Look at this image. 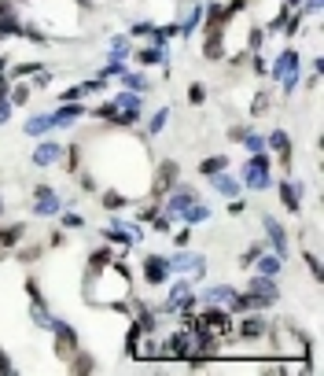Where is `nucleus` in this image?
Returning a JSON list of instances; mask_svg holds the SVG:
<instances>
[{
	"label": "nucleus",
	"instance_id": "56",
	"mask_svg": "<svg viewBox=\"0 0 324 376\" xmlns=\"http://www.w3.org/2000/svg\"><path fill=\"white\" fill-rule=\"evenodd\" d=\"M151 30H155L151 22H137V26H133V37H151Z\"/></svg>",
	"mask_w": 324,
	"mask_h": 376
},
{
	"label": "nucleus",
	"instance_id": "61",
	"mask_svg": "<svg viewBox=\"0 0 324 376\" xmlns=\"http://www.w3.org/2000/svg\"><path fill=\"white\" fill-rule=\"evenodd\" d=\"M8 67V56H0V70H4Z\"/></svg>",
	"mask_w": 324,
	"mask_h": 376
},
{
	"label": "nucleus",
	"instance_id": "10",
	"mask_svg": "<svg viewBox=\"0 0 324 376\" xmlns=\"http://www.w3.org/2000/svg\"><path fill=\"white\" fill-rule=\"evenodd\" d=\"M170 277H173V273H170V262H166V255L148 251L144 258H140V280H144L148 288H162Z\"/></svg>",
	"mask_w": 324,
	"mask_h": 376
},
{
	"label": "nucleus",
	"instance_id": "13",
	"mask_svg": "<svg viewBox=\"0 0 324 376\" xmlns=\"http://www.w3.org/2000/svg\"><path fill=\"white\" fill-rule=\"evenodd\" d=\"M262 232H265V248L269 251H277L284 262H288V255H291V243H288V229H284L280 218H262Z\"/></svg>",
	"mask_w": 324,
	"mask_h": 376
},
{
	"label": "nucleus",
	"instance_id": "18",
	"mask_svg": "<svg viewBox=\"0 0 324 376\" xmlns=\"http://www.w3.org/2000/svg\"><path fill=\"white\" fill-rule=\"evenodd\" d=\"M291 67H302V59H299V52H295V48H284L280 56H277L273 63H269V70H265V77H269V82H280V77L288 74Z\"/></svg>",
	"mask_w": 324,
	"mask_h": 376
},
{
	"label": "nucleus",
	"instance_id": "27",
	"mask_svg": "<svg viewBox=\"0 0 324 376\" xmlns=\"http://www.w3.org/2000/svg\"><path fill=\"white\" fill-rule=\"evenodd\" d=\"M82 159H85V148L82 144H77V140H74V144H63V170H67V174H77V170H85V166H82Z\"/></svg>",
	"mask_w": 324,
	"mask_h": 376
},
{
	"label": "nucleus",
	"instance_id": "15",
	"mask_svg": "<svg viewBox=\"0 0 324 376\" xmlns=\"http://www.w3.org/2000/svg\"><path fill=\"white\" fill-rule=\"evenodd\" d=\"M232 295H236V288H232V284H196V299H199V306H229V299Z\"/></svg>",
	"mask_w": 324,
	"mask_h": 376
},
{
	"label": "nucleus",
	"instance_id": "49",
	"mask_svg": "<svg viewBox=\"0 0 324 376\" xmlns=\"http://www.w3.org/2000/svg\"><path fill=\"white\" fill-rule=\"evenodd\" d=\"M63 243H67V232H63V229H52L48 240H45V248H63Z\"/></svg>",
	"mask_w": 324,
	"mask_h": 376
},
{
	"label": "nucleus",
	"instance_id": "11",
	"mask_svg": "<svg viewBox=\"0 0 324 376\" xmlns=\"http://www.w3.org/2000/svg\"><path fill=\"white\" fill-rule=\"evenodd\" d=\"M273 188H277L284 211H288V214H302V196H306V185H302V181H295V177L288 174V177L273 181Z\"/></svg>",
	"mask_w": 324,
	"mask_h": 376
},
{
	"label": "nucleus",
	"instance_id": "38",
	"mask_svg": "<svg viewBox=\"0 0 324 376\" xmlns=\"http://www.w3.org/2000/svg\"><path fill=\"white\" fill-rule=\"evenodd\" d=\"M125 56H133L129 37H114V41H111V63H125Z\"/></svg>",
	"mask_w": 324,
	"mask_h": 376
},
{
	"label": "nucleus",
	"instance_id": "33",
	"mask_svg": "<svg viewBox=\"0 0 324 376\" xmlns=\"http://www.w3.org/2000/svg\"><path fill=\"white\" fill-rule=\"evenodd\" d=\"M88 114H93L96 122L114 126V119H118V107H114V100H103V103H96V107H88Z\"/></svg>",
	"mask_w": 324,
	"mask_h": 376
},
{
	"label": "nucleus",
	"instance_id": "52",
	"mask_svg": "<svg viewBox=\"0 0 324 376\" xmlns=\"http://www.w3.org/2000/svg\"><path fill=\"white\" fill-rule=\"evenodd\" d=\"M11 111H15V107H11V100H8V96H0V126H8V122H11Z\"/></svg>",
	"mask_w": 324,
	"mask_h": 376
},
{
	"label": "nucleus",
	"instance_id": "9",
	"mask_svg": "<svg viewBox=\"0 0 324 376\" xmlns=\"http://www.w3.org/2000/svg\"><path fill=\"white\" fill-rule=\"evenodd\" d=\"M269 325H273V321L265 314H236L232 336L243 340V343H262V340H269Z\"/></svg>",
	"mask_w": 324,
	"mask_h": 376
},
{
	"label": "nucleus",
	"instance_id": "17",
	"mask_svg": "<svg viewBox=\"0 0 324 376\" xmlns=\"http://www.w3.org/2000/svg\"><path fill=\"white\" fill-rule=\"evenodd\" d=\"M203 181H210V192H217V196H225V200H232V196H240V177L232 174V170H222V174H210V177H203Z\"/></svg>",
	"mask_w": 324,
	"mask_h": 376
},
{
	"label": "nucleus",
	"instance_id": "3",
	"mask_svg": "<svg viewBox=\"0 0 324 376\" xmlns=\"http://www.w3.org/2000/svg\"><path fill=\"white\" fill-rule=\"evenodd\" d=\"M166 262H170V273H180L188 277L192 284H203L206 280V255L203 251H192V248H173V255H166Z\"/></svg>",
	"mask_w": 324,
	"mask_h": 376
},
{
	"label": "nucleus",
	"instance_id": "25",
	"mask_svg": "<svg viewBox=\"0 0 324 376\" xmlns=\"http://www.w3.org/2000/svg\"><path fill=\"white\" fill-rule=\"evenodd\" d=\"M22 240H26V222H11V225H0V248H4V251H15Z\"/></svg>",
	"mask_w": 324,
	"mask_h": 376
},
{
	"label": "nucleus",
	"instance_id": "51",
	"mask_svg": "<svg viewBox=\"0 0 324 376\" xmlns=\"http://www.w3.org/2000/svg\"><path fill=\"white\" fill-rule=\"evenodd\" d=\"M247 129L251 126H229V144H240V140L247 137Z\"/></svg>",
	"mask_w": 324,
	"mask_h": 376
},
{
	"label": "nucleus",
	"instance_id": "47",
	"mask_svg": "<svg viewBox=\"0 0 324 376\" xmlns=\"http://www.w3.org/2000/svg\"><path fill=\"white\" fill-rule=\"evenodd\" d=\"M188 103H192V107H203V103H206V85H188Z\"/></svg>",
	"mask_w": 324,
	"mask_h": 376
},
{
	"label": "nucleus",
	"instance_id": "20",
	"mask_svg": "<svg viewBox=\"0 0 324 376\" xmlns=\"http://www.w3.org/2000/svg\"><path fill=\"white\" fill-rule=\"evenodd\" d=\"M203 56L210 59V63H222L225 59V26L206 30V37H203Z\"/></svg>",
	"mask_w": 324,
	"mask_h": 376
},
{
	"label": "nucleus",
	"instance_id": "32",
	"mask_svg": "<svg viewBox=\"0 0 324 376\" xmlns=\"http://www.w3.org/2000/svg\"><path fill=\"white\" fill-rule=\"evenodd\" d=\"M118 77H122V89H129V93H148V89H151V82H148V77H144V74H133V70H122Z\"/></svg>",
	"mask_w": 324,
	"mask_h": 376
},
{
	"label": "nucleus",
	"instance_id": "31",
	"mask_svg": "<svg viewBox=\"0 0 324 376\" xmlns=\"http://www.w3.org/2000/svg\"><path fill=\"white\" fill-rule=\"evenodd\" d=\"M30 96H33V85H30V82H11V93H8L11 107H26V103H30Z\"/></svg>",
	"mask_w": 324,
	"mask_h": 376
},
{
	"label": "nucleus",
	"instance_id": "35",
	"mask_svg": "<svg viewBox=\"0 0 324 376\" xmlns=\"http://www.w3.org/2000/svg\"><path fill=\"white\" fill-rule=\"evenodd\" d=\"M45 255V243H19V248H15V258H19V262L22 266H30V262H37V258H41Z\"/></svg>",
	"mask_w": 324,
	"mask_h": 376
},
{
	"label": "nucleus",
	"instance_id": "54",
	"mask_svg": "<svg viewBox=\"0 0 324 376\" xmlns=\"http://www.w3.org/2000/svg\"><path fill=\"white\" fill-rule=\"evenodd\" d=\"M85 93H82V85H70V89H63L59 93V103H67V100H82Z\"/></svg>",
	"mask_w": 324,
	"mask_h": 376
},
{
	"label": "nucleus",
	"instance_id": "16",
	"mask_svg": "<svg viewBox=\"0 0 324 376\" xmlns=\"http://www.w3.org/2000/svg\"><path fill=\"white\" fill-rule=\"evenodd\" d=\"M88 114V107L82 100H67V103H59V111H52V119H56V129H70L74 122H82Z\"/></svg>",
	"mask_w": 324,
	"mask_h": 376
},
{
	"label": "nucleus",
	"instance_id": "36",
	"mask_svg": "<svg viewBox=\"0 0 324 376\" xmlns=\"http://www.w3.org/2000/svg\"><path fill=\"white\" fill-rule=\"evenodd\" d=\"M262 251H265V240H254V243H247V248L240 251V258H236V266H240V269H251V266H254V258L262 255Z\"/></svg>",
	"mask_w": 324,
	"mask_h": 376
},
{
	"label": "nucleus",
	"instance_id": "7",
	"mask_svg": "<svg viewBox=\"0 0 324 376\" xmlns=\"http://www.w3.org/2000/svg\"><path fill=\"white\" fill-rule=\"evenodd\" d=\"M52 347H56V358L67 366V361L82 351V340H77V329L70 325V321H63V317H52Z\"/></svg>",
	"mask_w": 324,
	"mask_h": 376
},
{
	"label": "nucleus",
	"instance_id": "22",
	"mask_svg": "<svg viewBox=\"0 0 324 376\" xmlns=\"http://www.w3.org/2000/svg\"><path fill=\"white\" fill-rule=\"evenodd\" d=\"M22 133L33 137V140H37V137H48V133H56V119H52V114H45V111H41V114H30V119L22 122Z\"/></svg>",
	"mask_w": 324,
	"mask_h": 376
},
{
	"label": "nucleus",
	"instance_id": "30",
	"mask_svg": "<svg viewBox=\"0 0 324 376\" xmlns=\"http://www.w3.org/2000/svg\"><path fill=\"white\" fill-rule=\"evenodd\" d=\"M52 310H48V303H30V325L33 329H45V332H52Z\"/></svg>",
	"mask_w": 324,
	"mask_h": 376
},
{
	"label": "nucleus",
	"instance_id": "4",
	"mask_svg": "<svg viewBox=\"0 0 324 376\" xmlns=\"http://www.w3.org/2000/svg\"><path fill=\"white\" fill-rule=\"evenodd\" d=\"M265 151L273 155L277 170L284 177L295 174V140H291L288 129H269V133H265Z\"/></svg>",
	"mask_w": 324,
	"mask_h": 376
},
{
	"label": "nucleus",
	"instance_id": "8",
	"mask_svg": "<svg viewBox=\"0 0 324 376\" xmlns=\"http://www.w3.org/2000/svg\"><path fill=\"white\" fill-rule=\"evenodd\" d=\"M177 181H180V166H177L173 159H162V163L151 170V181H148V200L162 203V196L177 185Z\"/></svg>",
	"mask_w": 324,
	"mask_h": 376
},
{
	"label": "nucleus",
	"instance_id": "19",
	"mask_svg": "<svg viewBox=\"0 0 324 376\" xmlns=\"http://www.w3.org/2000/svg\"><path fill=\"white\" fill-rule=\"evenodd\" d=\"M247 273H262V277H280V273H284V258H280L277 251H269V248H265L262 255L254 258V266L247 269Z\"/></svg>",
	"mask_w": 324,
	"mask_h": 376
},
{
	"label": "nucleus",
	"instance_id": "44",
	"mask_svg": "<svg viewBox=\"0 0 324 376\" xmlns=\"http://www.w3.org/2000/svg\"><path fill=\"white\" fill-rule=\"evenodd\" d=\"M302 262H306V269H309V277H314V280L321 284V255H317V251H306V255H302Z\"/></svg>",
	"mask_w": 324,
	"mask_h": 376
},
{
	"label": "nucleus",
	"instance_id": "42",
	"mask_svg": "<svg viewBox=\"0 0 324 376\" xmlns=\"http://www.w3.org/2000/svg\"><path fill=\"white\" fill-rule=\"evenodd\" d=\"M74 177H77V188H82V192H100V181H96L93 170H77Z\"/></svg>",
	"mask_w": 324,
	"mask_h": 376
},
{
	"label": "nucleus",
	"instance_id": "41",
	"mask_svg": "<svg viewBox=\"0 0 324 376\" xmlns=\"http://www.w3.org/2000/svg\"><path fill=\"white\" fill-rule=\"evenodd\" d=\"M148 225H151V232H155V236H170V232H173V225H177V222H173V218H166V214L159 211V214H155V218H151Z\"/></svg>",
	"mask_w": 324,
	"mask_h": 376
},
{
	"label": "nucleus",
	"instance_id": "60",
	"mask_svg": "<svg viewBox=\"0 0 324 376\" xmlns=\"http://www.w3.org/2000/svg\"><path fill=\"white\" fill-rule=\"evenodd\" d=\"M4 214H8V196L0 192V218H4Z\"/></svg>",
	"mask_w": 324,
	"mask_h": 376
},
{
	"label": "nucleus",
	"instance_id": "34",
	"mask_svg": "<svg viewBox=\"0 0 324 376\" xmlns=\"http://www.w3.org/2000/svg\"><path fill=\"white\" fill-rule=\"evenodd\" d=\"M166 126H170V107H159V111H155L151 119H148L144 133H148V137H159V133H162Z\"/></svg>",
	"mask_w": 324,
	"mask_h": 376
},
{
	"label": "nucleus",
	"instance_id": "28",
	"mask_svg": "<svg viewBox=\"0 0 324 376\" xmlns=\"http://www.w3.org/2000/svg\"><path fill=\"white\" fill-rule=\"evenodd\" d=\"M137 59H140V67H159V63H166V45H144L137 52Z\"/></svg>",
	"mask_w": 324,
	"mask_h": 376
},
{
	"label": "nucleus",
	"instance_id": "53",
	"mask_svg": "<svg viewBox=\"0 0 324 376\" xmlns=\"http://www.w3.org/2000/svg\"><path fill=\"white\" fill-rule=\"evenodd\" d=\"M262 37H265V30H258V26H254L251 37H247V52H258V48H262Z\"/></svg>",
	"mask_w": 324,
	"mask_h": 376
},
{
	"label": "nucleus",
	"instance_id": "2",
	"mask_svg": "<svg viewBox=\"0 0 324 376\" xmlns=\"http://www.w3.org/2000/svg\"><path fill=\"white\" fill-rule=\"evenodd\" d=\"M232 325H236V314H229L225 306H199L196 317H192V329L203 336H214V340H232Z\"/></svg>",
	"mask_w": 324,
	"mask_h": 376
},
{
	"label": "nucleus",
	"instance_id": "14",
	"mask_svg": "<svg viewBox=\"0 0 324 376\" xmlns=\"http://www.w3.org/2000/svg\"><path fill=\"white\" fill-rule=\"evenodd\" d=\"M243 292H251V295H258V299H265L269 306H277L280 303V277L251 273V280H247V288H243Z\"/></svg>",
	"mask_w": 324,
	"mask_h": 376
},
{
	"label": "nucleus",
	"instance_id": "24",
	"mask_svg": "<svg viewBox=\"0 0 324 376\" xmlns=\"http://www.w3.org/2000/svg\"><path fill=\"white\" fill-rule=\"evenodd\" d=\"M114 258H118V251L111 248V243H103V248H96V251H88V266H85V273H100V269H107ZM125 258V255H122Z\"/></svg>",
	"mask_w": 324,
	"mask_h": 376
},
{
	"label": "nucleus",
	"instance_id": "43",
	"mask_svg": "<svg viewBox=\"0 0 324 376\" xmlns=\"http://www.w3.org/2000/svg\"><path fill=\"white\" fill-rule=\"evenodd\" d=\"M140 336H144V332H140V329H137V321H133V325L125 329V358H133L137 343H140Z\"/></svg>",
	"mask_w": 324,
	"mask_h": 376
},
{
	"label": "nucleus",
	"instance_id": "26",
	"mask_svg": "<svg viewBox=\"0 0 324 376\" xmlns=\"http://www.w3.org/2000/svg\"><path fill=\"white\" fill-rule=\"evenodd\" d=\"M229 166H232V159H229L225 151H217V155H203L196 170H199V177H210V174H222V170H229Z\"/></svg>",
	"mask_w": 324,
	"mask_h": 376
},
{
	"label": "nucleus",
	"instance_id": "59",
	"mask_svg": "<svg viewBox=\"0 0 324 376\" xmlns=\"http://www.w3.org/2000/svg\"><path fill=\"white\" fill-rule=\"evenodd\" d=\"M8 93H11V77L0 74V96H8Z\"/></svg>",
	"mask_w": 324,
	"mask_h": 376
},
{
	"label": "nucleus",
	"instance_id": "21",
	"mask_svg": "<svg viewBox=\"0 0 324 376\" xmlns=\"http://www.w3.org/2000/svg\"><path fill=\"white\" fill-rule=\"evenodd\" d=\"M210 218H214V206L206 203V200H196L185 214H180V222H177V225H192V229H196V225H206Z\"/></svg>",
	"mask_w": 324,
	"mask_h": 376
},
{
	"label": "nucleus",
	"instance_id": "40",
	"mask_svg": "<svg viewBox=\"0 0 324 376\" xmlns=\"http://www.w3.org/2000/svg\"><path fill=\"white\" fill-rule=\"evenodd\" d=\"M56 218H59V229H85V218L77 211H70V206H63Z\"/></svg>",
	"mask_w": 324,
	"mask_h": 376
},
{
	"label": "nucleus",
	"instance_id": "46",
	"mask_svg": "<svg viewBox=\"0 0 324 376\" xmlns=\"http://www.w3.org/2000/svg\"><path fill=\"white\" fill-rule=\"evenodd\" d=\"M26 295H30V303H45V292H41V280L37 277H26Z\"/></svg>",
	"mask_w": 324,
	"mask_h": 376
},
{
	"label": "nucleus",
	"instance_id": "1",
	"mask_svg": "<svg viewBox=\"0 0 324 376\" xmlns=\"http://www.w3.org/2000/svg\"><path fill=\"white\" fill-rule=\"evenodd\" d=\"M236 177H240V185L247 188V192H269V188H273V181H277V163H273V155H269V151L247 155V159H243V166L236 170Z\"/></svg>",
	"mask_w": 324,
	"mask_h": 376
},
{
	"label": "nucleus",
	"instance_id": "12",
	"mask_svg": "<svg viewBox=\"0 0 324 376\" xmlns=\"http://www.w3.org/2000/svg\"><path fill=\"white\" fill-rule=\"evenodd\" d=\"M59 159H63V140L37 137V144L30 151V166H33V170H52V166H59Z\"/></svg>",
	"mask_w": 324,
	"mask_h": 376
},
{
	"label": "nucleus",
	"instance_id": "57",
	"mask_svg": "<svg viewBox=\"0 0 324 376\" xmlns=\"http://www.w3.org/2000/svg\"><path fill=\"white\" fill-rule=\"evenodd\" d=\"M265 70H269V63H265L262 56H254V74H258V77H265Z\"/></svg>",
	"mask_w": 324,
	"mask_h": 376
},
{
	"label": "nucleus",
	"instance_id": "50",
	"mask_svg": "<svg viewBox=\"0 0 324 376\" xmlns=\"http://www.w3.org/2000/svg\"><path fill=\"white\" fill-rule=\"evenodd\" d=\"M41 67H37V63H19L15 70H11V77H30V74H37Z\"/></svg>",
	"mask_w": 324,
	"mask_h": 376
},
{
	"label": "nucleus",
	"instance_id": "29",
	"mask_svg": "<svg viewBox=\"0 0 324 376\" xmlns=\"http://www.w3.org/2000/svg\"><path fill=\"white\" fill-rule=\"evenodd\" d=\"M63 369H67V373H74V376H82V373H93L96 369V358L93 354H88L85 351V347H82V351H77L70 361H67V366H63Z\"/></svg>",
	"mask_w": 324,
	"mask_h": 376
},
{
	"label": "nucleus",
	"instance_id": "6",
	"mask_svg": "<svg viewBox=\"0 0 324 376\" xmlns=\"http://www.w3.org/2000/svg\"><path fill=\"white\" fill-rule=\"evenodd\" d=\"M74 200H63L52 185H45V181H37L33 185V192H30V211H33V218H56L63 206H70Z\"/></svg>",
	"mask_w": 324,
	"mask_h": 376
},
{
	"label": "nucleus",
	"instance_id": "55",
	"mask_svg": "<svg viewBox=\"0 0 324 376\" xmlns=\"http://www.w3.org/2000/svg\"><path fill=\"white\" fill-rule=\"evenodd\" d=\"M15 373V361L8 358V351H0V376H11Z\"/></svg>",
	"mask_w": 324,
	"mask_h": 376
},
{
	"label": "nucleus",
	"instance_id": "58",
	"mask_svg": "<svg viewBox=\"0 0 324 376\" xmlns=\"http://www.w3.org/2000/svg\"><path fill=\"white\" fill-rule=\"evenodd\" d=\"M243 63H247V52H240V56H232V59H229V67H236V70H240Z\"/></svg>",
	"mask_w": 324,
	"mask_h": 376
},
{
	"label": "nucleus",
	"instance_id": "5",
	"mask_svg": "<svg viewBox=\"0 0 324 376\" xmlns=\"http://www.w3.org/2000/svg\"><path fill=\"white\" fill-rule=\"evenodd\" d=\"M196 200H203V192H199L196 185H188V181H177V185L162 196V203H159V206H162V214H166V218L180 222V214H185Z\"/></svg>",
	"mask_w": 324,
	"mask_h": 376
},
{
	"label": "nucleus",
	"instance_id": "48",
	"mask_svg": "<svg viewBox=\"0 0 324 376\" xmlns=\"http://www.w3.org/2000/svg\"><path fill=\"white\" fill-rule=\"evenodd\" d=\"M225 211H229V218H243V214H247V200L232 196V200L225 203Z\"/></svg>",
	"mask_w": 324,
	"mask_h": 376
},
{
	"label": "nucleus",
	"instance_id": "37",
	"mask_svg": "<svg viewBox=\"0 0 324 376\" xmlns=\"http://www.w3.org/2000/svg\"><path fill=\"white\" fill-rule=\"evenodd\" d=\"M240 148L247 151V155H258V151H265V133H254V129H247V137L240 140Z\"/></svg>",
	"mask_w": 324,
	"mask_h": 376
},
{
	"label": "nucleus",
	"instance_id": "23",
	"mask_svg": "<svg viewBox=\"0 0 324 376\" xmlns=\"http://www.w3.org/2000/svg\"><path fill=\"white\" fill-rule=\"evenodd\" d=\"M129 203H133V196H129V192H122V188H103V192H100V206H103L107 214L125 211Z\"/></svg>",
	"mask_w": 324,
	"mask_h": 376
},
{
	"label": "nucleus",
	"instance_id": "39",
	"mask_svg": "<svg viewBox=\"0 0 324 376\" xmlns=\"http://www.w3.org/2000/svg\"><path fill=\"white\" fill-rule=\"evenodd\" d=\"M269 107H273V96H269V89H262V93H254V100H251V114H254V119H262V114H269Z\"/></svg>",
	"mask_w": 324,
	"mask_h": 376
},
{
	"label": "nucleus",
	"instance_id": "45",
	"mask_svg": "<svg viewBox=\"0 0 324 376\" xmlns=\"http://www.w3.org/2000/svg\"><path fill=\"white\" fill-rule=\"evenodd\" d=\"M170 240H173V248H188V243H192V225L173 229V232H170Z\"/></svg>",
	"mask_w": 324,
	"mask_h": 376
}]
</instances>
